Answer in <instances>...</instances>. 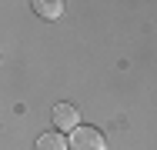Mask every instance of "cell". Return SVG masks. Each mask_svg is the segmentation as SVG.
<instances>
[{
  "instance_id": "cell-1",
  "label": "cell",
  "mask_w": 157,
  "mask_h": 150,
  "mask_svg": "<svg viewBox=\"0 0 157 150\" xmlns=\"http://www.w3.org/2000/svg\"><path fill=\"white\" fill-rule=\"evenodd\" d=\"M70 147L74 150H104V133H100L97 127L80 123V127L70 133Z\"/></svg>"
},
{
  "instance_id": "cell-2",
  "label": "cell",
  "mask_w": 157,
  "mask_h": 150,
  "mask_svg": "<svg viewBox=\"0 0 157 150\" xmlns=\"http://www.w3.org/2000/svg\"><path fill=\"white\" fill-rule=\"evenodd\" d=\"M54 127L74 133V130L80 127V114H77V107H74V103H57V107H54Z\"/></svg>"
},
{
  "instance_id": "cell-3",
  "label": "cell",
  "mask_w": 157,
  "mask_h": 150,
  "mask_svg": "<svg viewBox=\"0 0 157 150\" xmlns=\"http://www.w3.org/2000/svg\"><path fill=\"white\" fill-rule=\"evenodd\" d=\"M67 147H70V144L63 140L57 130H50V133H40V137H37V144H33V150H67Z\"/></svg>"
},
{
  "instance_id": "cell-4",
  "label": "cell",
  "mask_w": 157,
  "mask_h": 150,
  "mask_svg": "<svg viewBox=\"0 0 157 150\" xmlns=\"http://www.w3.org/2000/svg\"><path fill=\"white\" fill-rule=\"evenodd\" d=\"M30 7H33V13H37V17H44V20H54V17H60V10H63V3H60V0H33Z\"/></svg>"
}]
</instances>
